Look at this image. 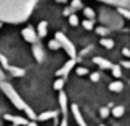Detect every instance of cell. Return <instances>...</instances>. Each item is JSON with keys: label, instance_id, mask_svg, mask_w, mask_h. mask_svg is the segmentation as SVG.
Wrapping results in <instances>:
<instances>
[{"label": "cell", "instance_id": "1", "mask_svg": "<svg viewBox=\"0 0 130 126\" xmlns=\"http://www.w3.org/2000/svg\"><path fill=\"white\" fill-rule=\"evenodd\" d=\"M73 113H74V118H76V121L79 123V126H87L86 123H84V118L81 116V113H79V108H77L76 105L73 107Z\"/></svg>", "mask_w": 130, "mask_h": 126}, {"label": "cell", "instance_id": "2", "mask_svg": "<svg viewBox=\"0 0 130 126\" xmlns=\"http://www.w3.org/2000/svg\"><path fill=\"white\" fill-rule=\"evenodd\" d=\"M94 61H95V62H97L99 66L102 67V69H110V67H112V64H110V62H107L105 59H101V57H95Z\"/></svg>", "mask_w": 130, "mask_h": 126}, {"label": "cell", "instance_id": "3", "mask_svg": "<svg viewBox=\"0 0 130 126\" xmlns=\"http://www.w3.org/2000/svg\"><path fill=\"white\" fill-rule=\"evenodd\" d=\"M122 88H124V85H122L120 82H114V84H110V90H112V92H120Z\"/></svg>", "mask_w": 130, "mask_h": 126}, {"label": "cell", "instance_id": "4", "mask_svg": "<svg viewBox=\"0 0 130 126\" xmlns=\"http://www.w3.org/2000/svg\"><path fill=\"white\" fill-rule=\"evenodd\" d=\"M112 113H114V116H122L124 115V107H115L114 110H112Z\"/></svg>", "mask_w": 130, "mask_h": 126}, {"label": "cell", "instance_id": "5", "mask_svg": "<svg viewBox=\"0 0 130 126\" xmlns=\"http://www.w3.org/2000/svg\"><path fill=\"white\" fill-rule=\"evenodd\" d=\"M101 43H102V46H105V47H109V49H110V47H112V46H114V43H112V41H110V39H102V41H101Z\"/></svg>", "mask_w": 130, "mask_h": 126}, {"label": "cell", "instance_id": "6", "mask_svg": "<svg viewBox=\"0 0 130 126\" xmlns=\"http://www.w3.org/2000/svg\"><path fill=\"white\" fill-rule=\"evenodd\" d=\"M112 70H114V72H112V74H114V75L115 77H120V67H119V66H115V67H112Z\"/></svg>", "mask_w": 130, "mask_h": 126}, {"label": "cell", "instance_id": "7", "mask_svg": "<svg viewBox=\"0 0 130 126\" xmlns=\"http://www.w3.org/2000/svg\"><path fill=\"white\" fill-rule=\"evenodd\" d=\"M107 115H109V110H107V108H102V110H101V116H102V118H105Z\"/></svg>", "mask_w": 130, "mask_h": 126}, {"label": "cell", "instance_id": "8", "mask_svg": "<svg viewBox=\"0 0 130 126\" xmlns=\"http://www.w3.org/2000/svg\"><path fill=\"white\" fill-rule=\"evenodd\" d=\"M84 28H86V30H91L92 28V23L91 21H84Z\"/></svg>", "mask_w": 130, "mask_h": 126}, {"label": "cell", "instance_id": "9", "mask_svg": "<svg viewBox=\"0 0 130 126\" xmlns=\"http://www.w3.org/2000/svg\"><path fill=\"white\" fill-rule=\"evenodd\" d=\"M71 25H77V18L76 16H71Z\"/></svg>", "mask_w": 130, "mask_h": 126}, {"label": "cell", "instance_id": "10", "mask_svg": "<svg viewBox=\"0 0 130 126\" xmlns=\"http://www.w3.org/2000/svg\"><path fill=\"white\" fill-rule=\"evenodd\" d=\"M87 70L86 69H77V74H79V75H84V74H86Z\"/></svg>", "mask_w": 130, "mask_h": 126}, {"label": "cell", "instance_id": "11", "mask_svg": "<svg viewBox=\"0 0 130 126\" xmlns=\"http://www.w3.org/2000/svg\"><path fill=\"white\" fill-rule=\"evenodd\" d=\"M91 79L94 80V82H95V80H99V74H92V77H91Z\"/></svg>", "mask_w": 130, "mask_h": 126}]
</instances>
